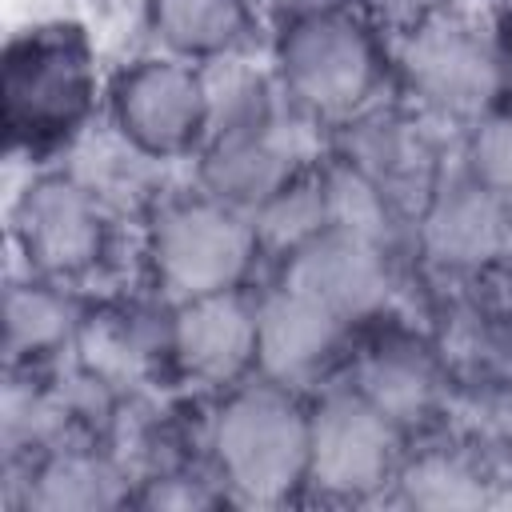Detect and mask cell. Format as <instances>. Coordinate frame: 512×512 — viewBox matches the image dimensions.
Returning <instances> with one entry per match:
<instances>
[{
    "mask_svg": "<svg viewBox=\"0 0 512 512\" xmlns=\"http://www.w3.org/2000/svg\"><path fill=\"white\" fill-rule=\"evenodd\" d=\"M268 68L284 100L324 132L392 92L388 36L352 0H316L272 24Z\"/></svg>",
    "mask_w": 512,
    "mask_h": 512,
    "instance_id": "2",
    "label": "cell"
},
{
    "mask_svg": "<svg viewBox=\"0 0 512 512\" xmlns=\"http://www.w3.org/2000/svg\"><path fill=\"white\" fill-rule=\"evenodd\" d=\"M492 432H496L500 448L512 456V376L492 396Z\"/></svg>",
    "mask_w": 512,
    "mask_h": 512,
    "instance_id": "24",
    "label": "cell"
},
{
    "mask_svg": "<svg viewBox=\"0 0 512 512\" xmlns=\"http://www.w3.org/2000/svg\"><path fill=\"white\" fill-rule=\"evenodd\" d=\"M264 256L276 264L280 256H288L292 248H300L304 240H312L316 232L328 228V204H324V180H320V160L312 168H304L292 184H284L264 208L252 212Z\"/></svg>",
    "mask_w": 512,
    "mask_h": 512,
    "instance_id": "21",
    "label": "cell"
},
{
    "mask_svg": "<svg viewBox=\"0 0 512 512\" xmlns=\"http://www.w3.org/2000/svg\"><path fill=\"white\" fill-rule=\"evenodd\" d=\"M352 324L272 276L256 288V376L312 392L348 364Z\"/></svg>",
    "mask_w": 512,
    "mask_h": 512,
    "instance_id": "12",
    "label": "cell"
},
{
    "mask_svg": "<svg viewBox=\"0 0 512 512\" xmlns=\"http://www.w3.org/2000/svg\"><path fill=\"white\" fill-rule=\"evenodd\" d=\"M128 468L92 444H52L28 460L24 504L40 512H96L132 504Z\"/></svg>",
    "mask_w": 512,
    "mask_h": 512,
    "instance_id": "16",
    "label": "cell"
},
{
    "mask_svg": "<svg viewBox=\"0 0 512 512\" xmlns=\"http://www.w3.org/2000/svg\"><path fill=\"white\" fill-rule=\"evenodd\" d=\"M384 36H396V32H408L416 24H424L428 16H440L464 0H352Z\"/></svg>",
    "mask_w": 512,
    "mask_h": 512,
    "instance_id": "23",
    "label": "cell"
},
{
    "mask_svg": "<svg viewBox=\"0 0 512 512\" xmlns=\"http://www.w3.org/2000/svg\"><path fill=\"white\" fill-rule=\"evenodd\" d=\"M104 124L144 156L172 164L192 160L208 136V96L196 60L144 52L104 84Z\"/></svg>",
    "mask_w": 512,
    "mask_h": 512,
    "instance_id": "9",
    "label": "cell"
},
{
    "mask_svg": "<svg viewBox=\"0 0 512 512\" xmlns=\"http://www.w3.org/2000/svg\"><path fill=\"white\" fill-rule=\"evenodd\" d=\"M64 168L76 172L116 216H124L128 208H136L144 216L164 196V188H160V168L164 164L144 156L140 148H132L104 120H100L96 136L84 128L72 140V164H64Z\"/></svg>",
    "mask_w": 512,
    "mask_h": 512,
    "instance_id": "20",
    "label": "cell"
},
{
    "mask_svg": "<svg viewBox=\"0 0 512 512\" xmlns=\"http://www.w3.org/2000/svg\"><path fill=\"white\" fill-rule=\"evenodd\" d=\"M272 268V276L296 284L352 328L380 320L396 296V252L340 228L316 232Z\"/></svg>",
    "mask_w": 512,
    "mask_h": 512,
    "instance_id": "14",
    "label": "cell"
},
{
    "mask_svg": "<svg viewBox=\"0 0 512 512\" xmlns=\"http://www.w3.org/2000/svg\"><path fill=\"white\" fill-rule=\"evenodd\" d=\"M496 476L488 460L460 444H408L392 480L396 500L416 508H480L496 504Z\"/></svg>",
    "mask_w": 512,
    "mask_h": 512,
    "instance_id": "19",
    "label": "cell"
},
{
    "mask_svg": "<svg viewBox=\"0 0 512 512\" xmlns=\"http://www.w3.org/2000/svg\"><path fill=\"white\" fill-rule=\"evenodd\" d=\"M144 16L160 52L196 64L248 48L260 24L248 0H144Z\"/></svg>",
    "mask_w": 512,
    "mask_h": 512,
    "instance_id": "18",
    "label": "cell"
},
{
    "mask_svg": "<svg viewBox=\"0 0 512 512\" xmlns=\"http://www.w3.org/2000/svg\"><path fill=\"white\" fill-rule=\"evenodd\" d=\"M452 160L484 188L512 200V104L484 112L452 136Z\"/></svg>",
    "mask_w": 512,
    "mask_h": 512,
    "instance_id": "22",
    "label": "cell"
},
{
    "mask_svg": "<svg viewBox=\"0 0 512 512\" xmlns=\"http://www.w3.org/2000/svg\"><path fill=\"white\" fill-rule=\"evenodd\" d=\"M344 376L408 436H424L448 400V360L444 352L420 344L416 336L388 332L360 356H348Z\"/></svg>",
    "mask_w": 512,
    "mask_h": 512,
    "instance_id": "15",
    "label": "cell"
},
{
    "mask_svg": "<svg viewBox=\"0 0 512 512\" xmlns=\"http://www.w3.org/2000/svg\"><path fill=\"white\" fill-rule=\"evenodd\" d=\"M120 216L68 168H48L28 176L8 208V236L24 272L88 284L112 260Z\"/></svg>",
    "mask_w": 512,
    "mask_h": 512,
    "instance_id": "7",
    "label": "cell"
},
{
    "mask_svg": "<svg viewBox=\"0 0 512 512\" xmlns=\"http://www.w3.org/2000/svg\"><path fill=\"white\" fill-rule=\"evenodd\" d=\"M412 248L444 280H484L512 264V200L472 180L448 152L412 216Z\"/></svg>",
    "mask_w": 512,
    "mask_h": 512,
    "instance_id": "10",
    "label": "cell"
},
{
    "mask_svg": "<svg viewBox=\"0 0 512 512\" xmlns=\"http://www.w3.org/2000/svg\"><path fill=\"white\" fill-rule=\"evenodd\" d=\"M328 152L352 164L356 172H364L408 216H416L440 168L448 164L452 140L444 144L440 128L428 116H420L408 100L388 92L372 108L336 124L328 132Z\"/></svg>",
    "mask_w": 512,
    "mask_h": 512,
    "instance_id": "11",
    "label": "cell"
},
{
    "mask_svg": "<svg viewBox=\"0 0 512 512\" xmlns=\"http://www.w3.org/2000/svg\"><path fill=\"white\" fill-rule=\"evenodd\" d=\"M4 124L12 144H72L104 92L96 84L92 44L76 24H40L16 32L4 52Z\"/></svg>",
    "mask_w": 512,
    "mask_h": 512,
    "instance_id": "5",
    "label": "cell"
},
{
    "mask_svg": "<svg viewBox=\"0 0 512 512\" xmlns=\"http://www.w3.org/2000/svg\"><path fill=\"white\" fill-rule=\"evenodd\" d=\"M168 368L212 396L256 376V288L168 304Z\"/></svg>",
    "mask_w": 512,
    "mask_h": 512,
    "instance_id": "13",
    "label": "cell"
},
{
    "mask_svg": "<svg viewBox=\"0 0 512 512\" xmlns=\"http://www.w3.org/2000/svg\"><path fill=\"white\" fill-rule=\"evenodd\" d=\"M328 148V132L300 116L284 92L240 120L216 124L192 156V184L204 192L256 212Z\"/></svg>",
    "mask_w": 512,
    "mask_h": 512,
    "instance_id": "6",
    "label": "cell"
},
{
    "mask_svg": "<svg viewBox=\"0 0 512 512\" xmlns=\"http://www.w3.org/2000/svg\"><path fill=\"white\" fill-rule=\"evenodd\" d=\"M308 444V392L268 376L216 392L200 428V460L228 504L244 508H276L308 492Z\"/></svg>",
    "mask_w": 512,
    "mask_h": 512,
    "instance_id": "3",
    "label": "cell"
},
{
    "mask_svg": "<svg viewBox=\"0 0 512 512\" xmlns=\"http://www.w3.org/2000/svg\"><path fill=\"white\" fill-rule=\"evenodd\" d=\"M388 56L392 92L448 136L512 100V32L476 0L388 36Z\"/></svg>",
    "mask_w": 512,
    "mask_h": 512,
    "instance_id": "1",
    "label": "cell"
},
{
    "mask_svg": "<svg viewBox=\"0 0 512 512\" xmlns=\"http://www.w3.org/2000/svg\"><path fill=\"white\" fill-rule=\"evenodd\" d=\"M88 304L72 284L24 272L4 288V352L20 368L76 348Z\"/></svg>",
    "mask_w": 512,
    "mask_h": 512,
    "instance_id": "17",
    "label": "cell"
},
{
    "mask_svg": "<svg viewBox=\"0 0 512 512\" xmlns=\"http://www.w3.org/2000/svg\"><path fill=\"white\" fill-rule=\"evenodd\" d=\"M308 424V492L336 504H364L392 488L412 444L344 372L308 392Z\"/></svg>",
    "mask_w": 512,
    "mask_h": 512,
    "instance_id": "8",
    "label": "cell"
},
{
    "mask_svg": "<svg viewBox=\"0 0 512 512\" xmlns=\"http://www.w3.org/2000/svg\"><path fill=\"white\" fill-rule=\"evenodd\" d=\"M248 4H252L256 20L280 24L284 16H292V12H300V8H308V4H316V0H248Z\"/></svg>",
    "mask_w": 512,
    "mask_h": 512,
    "instance_id": "25",
    "label": "cell"
},
{
    "mask_svg": "<svg viewBox=\"0 0 512 512\" xmlns=\"http://www.w3.org/2000/svg\"><path fill=\"white\" fill-rule=\"evenodd\" d=\"M264 260L252 212L204 192L200 184L164 192L140 216V264L164 304L252 288Z\"/></svg>",
    "mask_w": 512,
    "mask_h": 512,
    "instance_id": "4",
    "label": "cell"
}]
</instances>
